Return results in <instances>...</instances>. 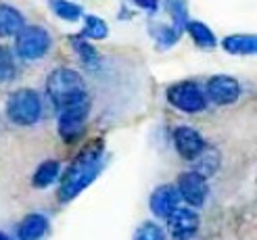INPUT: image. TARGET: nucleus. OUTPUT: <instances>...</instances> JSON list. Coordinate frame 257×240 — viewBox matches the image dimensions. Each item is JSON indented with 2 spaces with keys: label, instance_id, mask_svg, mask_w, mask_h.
<instances>
[{
  "label": "nucleus",
  "instance_id": "obj_25",
  "mask_svg": "<svg viewBox=\"0 0 257 240\" xmlns=\"http://www.w3.org/2000/svg\"><path fill=\"white\" fill-rule=\"evenodd\" d=\"M0 240H9V236H7L5 232H0Z\"/></svg>",
  "mask_w": 257,
  "mask_h": 240
},
{
  "label": "nucleus",
  "instance_id": "obj_13",
  "mask_svg": "<svg viewBox=\"0 0 257 240\" xmlns=\"http://www.w3.org/2000/svg\"><path fill=\"white\" fill-rule=\"evenodd\" d=\"M25 28L23 15L11 5H0V38H13Z\"/></svg>",
  "mask_w": 257,
  "mask_h": 240
},
{
  "label": "nucleus",
  "instance_id": "obj_16",
  "mask_svg": "<svg viewBox=\"0 0 257 240\" xmlns=\"http://www.w3.org/2000/svg\"><path fill=\"white\" fill-rule=\"evenodd\" d=\"M69 44L75 53H78V59L82 61V65L86 69H98L100 57L96 53V48L90 44L84 36H69Z\"/></svg>",
  "mask_w": 257,
  "mask_h": 240
},
{
  "label": "nucleus",
  "instance_id": "obj_9",
  "mask_svg": "<svg viewBox=\"0 0 257 240\" xmlns=\"http://www.w3.org/2000/svg\"><path fill=\"white\" fill-rule=\"evenodd\" d=\"M180 203H182V196H180L178 188L174 184H161L149 196L151 213L159 219H165V221L180 209Z\"/></svg>",
  "mask_w": 257,
  "mask_h": 240
},
{
  "label": "nucleus",
  "instance_id": "obj_6",
  "mask_svg": "<svg viewBox=\"0 0 257 240\" xmlns=\"http://www.w3.org/2000/svg\"><path fill=\"white\" fill-rule=\"evenodd\" d=\"M176 188L182 200L186 203V207L192 209H199L205 205L209 194V186H207V178L203 173H199L197 169H190V171H182L178 175V182Z\"/></svg>",
  "mask_w": 257,
  "mask_h": 240
},
{
  "label": "nucleus",
  "instance_id": "obj_1",
  "mask_svg": "<svg viewBox=\"0 0 257 240\" xmlns=\"http://www.w3.org/2000/svg\"><path fill=\"white\" fill-rule=\"evenodd\" d=\"M102 153H105L102 140H92L80 150L78 157H75L71 161V165L67 167V171L63 173V180L59 184L61 203L73 200L96 180V175L102 169Z\"/></svg>",
  "mask_w": 257,
  "mask_h": 240
},
{
  "label": "nucleus",
  "instance_id": "obj_5",
  "mask_svg": "<svg viewBox=\"0 0 257 240\" xmlns=\"http://www.w3.org/2000/svg\"><path fill=\"white\" fill-rule=\"evenodd\" d=\"M53 38L42 25H25L15 38V53L23 61H38L48 55Z\"/></svg>",
  "mask_w": 257,
  "mask_h": 240
},
{
  "label": "nucleus",
  "instance_id": "obj_22",
  "mask_svg": "<svg viewBox=\"0 0 257 240\" xmlns=\"http://www.w3.org/2000/svg\"><path fill=\"white\" fill-rule=\"evenodd\" d=\"M168 11L174 19V25L180 30H186V23H188V13H186V3L184 0H168Z\"/></svg>",
  "mask_w": 257,
  "mask_h": 240
},
{
  "label": "nucleus",
  "instance_id": "obj_19",
  "mask_svg": "<svg viewBox=\"0 0 257 240\" xmlns=\"http://www.w3.org/2000/svg\"><path fill=\"white\" fill-rule=\"evenodd\" d=\"M82 36L86 38V40H105V38L109 36V25L96 15H86Z\"/></svg>",
  "mask_w": 257,
  "mask_h": 240
},
{
  "label": "nucleus",
  "instance_id": "obj_20",
  "mask_svg": "<svg viewBox=\"0 0 257 240\" xmlns=\"http://www.w3.org/2000/svg\"><path fill=\"white\" fill-rule=\"evenodd\" d=\"M17 75V63L13 57V50L5 44H0V84H9Z\"/></svg>",
  "mask_w": 257,
  "mask_h": 240
},
{
  "label": "nucleus",
  "instance_id": "obj_2",
  "mask_svg": "<svg viewBox=\"0 0 257 240\" xmlns=\"http://www.w3.org/2000/svg\"><path fill=\"white\" fill-rule=\"evenodd\" d=\"M46 94L59 113L71 107L90 103L84 78L75 69H69V67H57L48 73Z\"/></svg>",
  "mask_w": 257,
  "mask_h": 240
},
{
  "label": "nucleus",
  "instance_id": "obj_4",
  "mask_svg": "<svg viewBox=\"0 0 257 240\" xmlns=\"http://www.w3.org/2000/svg\"><path fill=\"white\" fill-rule=\"evenodd\" d=\"M165 96H168V103L174 109L188 113V115L201 113L207 107V92L197 82H190V80L172 84L168 88V92H165Z\"/></svg>",
  "mask_w": 257,
  "mask_h": 240
},
{
  "label": "nucleus",
  "instance_id": "obj_18",
  "mask_svg": "<svg viewBox=\"0 0 257 240\" xmlns=\"http://www.w3.org/2000/svg\"><path fill=\"white\" fill-rule=\"evenodd\" d=\"M48 7L63 21H78L84 17L82 7L71 3V0H48Z\"/></svg>",
  "mask_w": 257,
  "mask_h": 240
},
{
  "label": "nucleus",
  "instance_id": "obj_7",
  "mask_svg": "<svg viewBox=\"0 0 257 240\" xmlns=\"http://www.w3.org/2000/svg\"><path fill=\"white\" fill-rule=\"evenodd\" d=\"M90 115V103L71 107L59 113V136L65 144H75L86 132V121Z\"/></svg>",
  "mask_w": 257,
  "mask_h": 240
},
{
  "label": "nucleus",
  "instance_id": "obj_14",
  "mask_svg": "<svg viewBox=\"0 0 257 240\" xmlns=\"http://www.w3.org/2000/svg\"><path fill=\"white\" fill-rule=\"evenodd\" d=\"M222 48L230 55H257V36L255 34H234L222 40Z\"/></svg>",
  "mask_w": 257,
  "mask_h": 240
},
{
  "label": "nucleus",
  "instance_id": "obj_12",
  "mask_svg": "<svg viewBox=\"0 0 257 240\" xmlns=\"http://www.w3.org/2000/svg\"><path fill=\"white\" fill-rule=\"evenodd\" d=\"M48 234V219L42 213H30L17 228L19 240H42Z\"/></svg>",
  "mask_w": 257,
  "mask_h": 240
},
{
  "label": "nucleus",
  "instance_id": "obj_23",
  "mask_svg": "<svg viewBox=\"0 0 257 240\" xmlns=\"http://www.w3.org/2000/svg\"><path fill=\"white\" fill-rule=\"evenodd\" d=\"M157 38V44L163 46V48H170L178 42V38H180V28H176V25H170V28H165V25H161V28L157 30L155 34Z\"/></svg>",
  "mask_w": 257,
  "mask_h": 240
},
{
  "label": "nucleus",
  "instance_id": "obj_8",
  "mask_svg": "<svg viewBox=\"0 0 257 240\" xmlns=\"http://www.w3.org/2000/svg\"><path fill=\"white\" fill-rule=\"evenodd\" d=\"M174 146L184 161H199L207 150L205 138L190 125H178L174 130Z\"/></svg>",
  "mask_w": 257,
  "mask_h": 240
},
{
  "label": "nucleus",
  "instance_id": "obj_21",
  "mask_svg": "<svg viewBox=\"0 0 257 240\" xmlns=\"http://www.w3.org/2000/svg\"><path fill=\"white\" fill-rule=\"evenodd\" d=\"M168 236L170 234L165 232V228H161L157 221L147 219L136 228L132 240H168Z\"/></svg>",
  "mask_w": 257,
  "mask_h": 240
},
{
  "label": "nucleus",
  "instance_id": "obj_3",
  "mask_svg": "<svg viewBox=\"0 0 257 240\" xmlns=\"http://www.w3.org/2000/svg\"><path fill=\"white\" fill-rule=\"evenodd\" d=\"M7 117L15 125H34L42 117V98L32 88H19L7 100Z\"/></svg>",
  "mask_w": 257,
  "mask_h": 240
},
{
  "label": "nucleus",
  "instance_id": "obj_24",
  "mask_svg": "<svg viewBox=\"0 0 257 240\" xmlns=\"http://www.w3.org/2000/svg\"><path fill=\"white\" fill-rule=\"evenodd\" d=\"M134 3H136V7H140V9H145V11H149V13H155V11L159 9L161 0H134Z\"/></svg>",
  "mask_w": 257,
  "mask_h": 240
},
{
  "label": "nucleus",
  "instance_id": "obj_15",
  "mask_svg": "<svg viewBox=\"0 0 257 240\" xmlns=\"http://www.w3.org/2000/svg\"><path fill=\"white\" fill-rule=\"evenodd\" d=\"M59 173H61V163L55 161V159H46V161H42L40 165H38V169L34 171L32 186L44 190V188L53 186V184L59 180Z\"/></svg>",
  "mask_w": 257,
  "mask_h": 240
},
{
  "label": "nucleus",
  "instance_id": "obj_10",
  "mask_svg": "<svg viewBox=\"0 0 257 240\" xmlns=\"http://www.w3.org/2000/svg\"><path fill=\"white\" fill-rule=\"evenodd\" d=\"M201 217L192 207H180L168 219V234L174 240H192L199 234Z\"/></svg>",
  "mask_w": 257,
  "mask_h": 240
},
{
  "label": "nucleus",
  "instance_id": "obj_17",
  "mask_svg": "<svg viewBox=\"0 0 257 240\" xmlns=\"http://www.w3.org/2000/svg\"><path fill=\"white\" fill-rule=\"evenodd\" d=\"M186 32L192 38V42H195L199 48H203V50H211V48L217 46L215 34L203 21H188L186 23Z\"/></svg>",
  "mask_w": 257,
  "mask_h": 240
},
{
  "label": "nucleus",
  "instance_id": "obj_11",
  "mask_svg": "<svg viewBox=\"0 0 257 240\" xmlns=\"http://www.w3.org/2000/svg\"><path fill=\"white\" fill-rule=\"evenodd\" d=\"M207 98L215 105H232L240 96V84L232 75H213L207 82Z\"/></svg>",
  "mask_w": 257,
  "mask_h": 240
}]
</instances>
